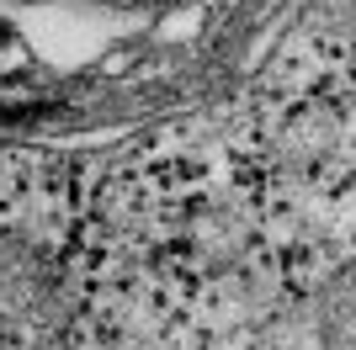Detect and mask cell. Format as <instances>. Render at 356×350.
Wrapping results in <instances>:
<instances>
[{"instance_id": "1", "label": "cell", "mask_w": 356, "mask_h": 350, "mask_svg": "<svg viewBox=\"0 0 356 350\" xmlns=\"http://www.w3.org/2000/svg\"><path fill=\"white\" fill-rule=\"evenodd\" d=\"M70 303L59 265L22 233L0 228V350H59Z\"/></svg>"}, {"instance_id": "2", "label": "cell", "mask_w": 356, "mask_h": 350, "mask_svg": "<svg viewBox=\"0 0 356 350\" xmlns=\"http://www.w3.org/2000/svg\"><path fill=\"white\" fill-rule=\"evenodd\" d=\"M319 335H325V350H356V265L330 281L319 303Z\"/></svg>"}]
</instances>
